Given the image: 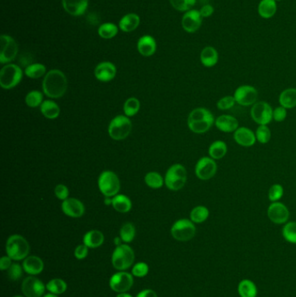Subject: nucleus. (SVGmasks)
<instances>
[{
    "label": "nucleus",
    "mask_w": 296,
    "mask_h": 297,
    "mask_svg": "<svg viewBox=\"0 0 296 297\" xmlns=\"http://www.w3.org/2000/svg\"><path fill=\"white\" fill-rule=\"evenodd\" d=\"M68 88L67 78L59 70H51L43 80V91L50 98H59L65 94Z\"/></svg>",
    "instance_id": "f257e3e1"
},
{
    "label": "nucleus",
    "mask_w": 296,
    "mask_h": 297,
    "mask_svg": "<svg viewBox=\"0 0 296 297\" xmlns=\"http://www.w3.org/2000/svg\"><path fill=\"white\" fill-rule=\"evenodd\" d=\"M215 117L208 109L200 107L193 110L188 117L189 129L196 134H203L210 130L215 123Z\"/></svg>",
    "instance_id": "f03ea898"
},
{
    "label": "nucleus",
    "mask_w": 296,
    "mask_h": 297,
    "mask_svg": "<svg viewBox=\"0 0 296 297\" xmlns=\"http://www.w3.org/2000/svg\"><path fill=\"white\" fill-rule=\"evenodd\" d=\"M7 255L14 261L24 260L30 252V245L24 237L20 235H12L6 242Z\"/></svg>",
    "instance_id": "7ed1b4c3"
},
{
    "label": "nucleus",
    "mask_w": 296,
    "mask_h": 297,
    "mask_svg": "<svg viewBox=\"0 0 296 297\" xmlns=\"http://www.w3.org/2000/svg\"><path fill=\"white\" fill-rule=\"evenodd\" d=\"M187 177L188 174L185 167L180 163H176L170 167L165 174V185L168 189L177 191L185 185Z\"/></svg>",
    "instance_id": "20e7f679"
},
{
    "label": "nucleus",
    "mask_w": 296,
    "mask_h": 297,
    "mask_svg": "<svg viewBox=\"0 0 296 297\" xmlns=\"http://www.w3.org/2000/svg\"><path fill=\"white\" fill-rule=\"evenodd\" d=\"M132 130V123L127 116L119 115L114 117L109 124L108 132L114 140H123L129 137Z\"/></svg>",
    "instance_id": "39448f33"
},
{
    "label": "nucleus",
    "mask_w": 296,
    "mask_h": 297,
    "mask_svg": "<svg viewBox=\"0 0 296 297\" xmlns=\"http://www.w3.org/2000/svg\"><path fill=\"white\" fill-rule=\"evenodd\" d=\"M99 190L105 197H114L120 190V180L117 175L113 171H105L99 176Z\"/></svg>",
    "instance_id": "423d86ee"
},
{
    "label": "nucleus",
    "mask_w": 296,
    "mask_h": 297,
    "mask_svg": "<svg viewBox=\"0 0 296 297\" xmlns=\"http://www.w3.org/2000/svg\"><path fill=\"white\" fill-rule=\"evenodd\" d=\"M22 78L21 68L14 63H8L0 72V85L5 90H11L21 82Z\"/></svg>",
    "instance_id": "0eeeda50"
},
{
    "label": "nucleus",
    "mask_w": 296,
    "mask_h": 297,
    "mask_svg": "<svg viewBox=\"0 0 296 297\" xmlns=\"http://www.w3.org/2000/svg\"><path fill=\"white\" fill-rule=\"evenodd\" d=\"M134 260V251L127 244H122L120 246H117L114 250L112 257H111L113 267L116 270H121V271L128 270L129 268L131 267Z\"/></svg>",
    "instance_id": "6e6552de"
},
{
    "label": "nucleus",
    "mask_w": 296,
    "mask_h": 297,
    "mask_svg": "<svg viewBox=\"0 0 296 297\" xmlns=\"http://www.w3.org/2000/svg\"><path fill=\"white\" fill-rule=\"evenodd\" d=\"M171 236L180 242H187L191 240L194 237L196 228L194 222L191 220L183 219L177 220L174 223L171 229Z\"/></svg>",
    "instance_id": "1a4fd4ad"
},
{
    "label": "nucleus",
    "mask_w": 296,
    "mask_h": 297,
    "mask_svg": "<svg viewBox=\"0 0 296 297\" xmlns=\"http://www.w3.org/2000/svg\"><path fill=\"white\" fill-rule=\"evenodd\" d=\"M272 106L269 103L260 101L252 105L250 115L252 119L259 125H268L273 120Z\"/></svg>",
    "instance_id": "9d476101"
},
{
    "label": "nucleus",
    "mask_w": 296,
    "mask_h": 297,
    "mask_svg": "<svg viewBox=\"0 0 296 297\" xmlns=\"http://www.w3.org/2000/svg\"><path fill=\"white\" fill-rule=\"evenodd\" d=\"M194 172L201 180H210L217 172V164L210 156H204L196 162Z\"/></svg>",
    "instance_id": "9b49d317"
},
{
    "label": "nucleus",
    "mask_w": 296,
    "mask_h": 297,
    "mask_svg": "<svg viewBox=\"0 0 296 297\" xmlns=\"http://www.w3.org/2000/svg\"><path fill=\"white\" fill-rule=\"evenodd\" d=\"M0 63H8L14 60L18 55V47L15 40L8 35H2L0 38Z\"/></svg>",
    "instance_id": "f8f14e48"
},
{
    "label": "nucleus",
    "mask_w": 296,
    "mask_h": 297,
    "mask_svg": "<svg viewBox=\"0 0 296 297\" xmlns=\"http://www.w3.org/2000/svg\"><path fill=\"white\" fill-rule=\"evenodd\" d=\"M234 97L238 105L251 106L257 101L258 91L254 86L244 84L237 88L234 93Z\"/></svg>",
    "instance_id": "ddd939ff"
},
{
    "label": "nucleus",
    "mask_w": 296,
    "mask_h": 297,
    "mask_svg": "<svg viewBox=\"0 0 296 297\" xmlns=\"http://www.w3.org/2000/svg\"><path fill=\"white\" fill-rule=\"evenodd\" d=\"M133 282L134 280L132 275L128 272L120 271L111 276L110 279V287L113 291L117 293H125L131 288Z\"/></svg>",
    "instance_id": "4468645a"
},
{
    "label": "nucleus",
    "mask_w": 296,
    "mask_h": 297,
    "mask_svg": "<svg viewBox=\"0 0 296 297\" xmlns=\"http://www.w3.org/2000/svg\"><path fill=\"white\" fill-rule=\"evenodd\" d=\"M268 216L271 222L275 224L287 223L290 213L287 206L280 202H275L268 208Z\"/></svg>",
    "instance_id": "2eb2a0df"
},
{
    "label": "nucleus",
    "mask_w": 296,
    "mask_h": 297,
    "mask_svg": "<svg viewBox=\"0 0 296 297\" xmlns=\"http://www.w3.org/2000/svg\"><path fill=\"white\" fill-rule=\"evenodd\" d=\"M21 288L25 297H41L46 287L39 278L30 276L23 281Z\"/></svg>",
    "instance_id": "dca6fc26"
},
{
    "label": "nucleus",
    "mask_w": 296,
    "mask_h": 297,
    "mask_svg": "<svg viewBox=\"0 0 296 297\" xmlns=\"http://www.w3.org/2000/svg\"><path fill=\"white\" fill-rule=\"evenodd\" d=\"M61 209L66 216L72 218H79L84 216L85 208L82 202L77 198L69 197L63 201Z\"/></svg>",
    "instance_id": "f3484780"
},
{
    "label": "nucleus",
    "mask_w": 296,
    "mask_h": 297,
    "mask_svg": "<svg viewBox=\"0 0 296 297\" xmlns=\"http://www.w3.org/2000/svg\"><path fill=\"white\" fill-rule=\"evenodd\" d=\"M203 17L198 10H189L186 12L182 19V25L184 30L188 33H194L199 30L202 25Z\"/></svg>",
    "instance_id": "a211bd4d"
},
{
    "label": "nucleus",
    "mask_w": 296,
    "mask_h": 297,
    "mask_svg": "<svg viewBox=\"0 0 296 297\" xmlns=\"http://www.w3.org/2000/svg\"><path fill=\"white\" fill-rule=\"evenodd\" d=\"M94 74L98 81L106 83L115 78L117 75V68L111 62H102L96 65Z\"/></svg>",
    "instance_id": "6ab92c4d"
},
{
    "label": "nucleus",
    "mask_w": 296,
    "mask_h": 297,
    "mask_svg": "<svg viewBox=\"0 0 296 297\" xmlns=\"http://www.w3.org/2000/svg\"><path fill=\"white\" fill-rule=\"evenodd\" d=\"M63 9L70 15L80 17L84 15L89 6V0H62Z\"/></svg>",
    "instance_id": "aec40b11"
},
{
    "label": "nucleus",
    "mask_w": 296,
    "mask_h": 297,
    "mask_svg": "<svg viewBox=\"0 0 296 297\" xmlns=\"http://www.w3.org/2000/svg\"><path fill=\"white\" fill-rule=\"evenodd\" d=\"M234 139L242 147H251L256 142L255 133L247 127H239L234 132Z\"/></svg>",
    "instance_id": "412c9836"
},
{
    "label": "nucleus",
    "mask_w": 296,
    "mask_h": 297,
    "mask_svg": "<svg viewBox=\"0 0 296 297\" xmlns=\"http://www.w3.org/2000/svg\"><path fill=\"white\" fill-rule=\"evenodd\" d=\"M215 125L219 130L225 133L235 132L239 128V122L231 115H221L215 121Z\"/></svg>",
    "instance_id": "4be33fe9"
},
{
    "label": "nucleus",
    "mask_w": 296,
    "mask_h": 297,
    "mask_svg": "<svg viewBox=\"0 0 296 297\" xmlns=\"http://www.w3.org/2000/svg\"><path fill=\"white\" fill-rule=\"evenodd\" d=\"M138 51L144 57L152 56L156 51V40L150 35L141 37L138 42Z\"/></svg>",
    "instance_id": "5701e85b"
},
{
    "label": "nucleus",
    "mask_w": 296,
    "mask_h": 297,
    "mask_svg": "<svg viewBox=\"0 0 296 297\" xmlns=\"http://www.w3.org/2000/svg\"><path fill=\"white\" fill-rule=\"evenodd\" d=\"M23 269L30 276H36L41 273L44 270V261L36 255L27 256L23 262Z\"/></svg>",
    "instance_id": "b1692460"
},
{
    "label": "nucleus",
    "mask_w": 296,
    "mask_h": 297,
    "mask_svg": "<svg viewBox=\"0 0 296 297\" xmlns=\"http://www.w3.org/2000/svg\"><path fill=\"white\" fill-rule=\"evenodd\" d=\"M140 24V17L136 13H129L123 16L119 22V28L124 32L136 30Z\"/></svg>",
    "instance_id": "393cba45"
},
{
    "label": "nucleus",
    "mask_w": 296,
    "mask_h": 297,
    "mask_svg": "<svg viewBox=\"0 0 296 297\" xmlns=\"http://www.w3.org/2000/svg\"><path fill=\"white\" fill-rule=\"evenodd\" d=\"M105 242V236L101 231L90 230L84 235V243L88 248L96 249L101 246Z\"/></svg>",
    "instance_id": "a878e982"
},
{
    "label": "nucleus",
    "mask_w": 296,
    "mask_h": 297,
    "mask_svg": "<svg viewBox=\"0 0 296 297\" xmlns=\"http://www.w3.org/2000/svg\"><path fill=\"white\" fill-rule=\"evenodd\" d=\"M200 59L205 67H213L218 62V52L212 46H207L201 52Z\"/></svg>",
    "instance_id": "bb28decb"
},
{
    "label": "nucleus",
    "mask_w": 296,
    "mask_h": 297,
    "mask_svg": "<svg viewBox=\"0 0 296 297\" xmlns=\"http://www.w3.org/2000/svg\"><path fill=\"white\" fill-rule=\"evenodd\" d=\"M112 207L120 213H127L131 210L132 203L127 195L117 194L112 197Z\"/></svg>",
    "instance_id": "cd10ccee"
},
{
    "label": "nucleus",
    "mask_w": 296,
    "mask_h": 297,
    "mask_svg": "<svg viewBox=\"0 0 296 297\" xmlns=\"http://www.w3.org/2000/svg\"><path fill=\"white\" fill-rule=\"evenodd\" d=\"M280 105L284 108L293 109L296 107V89L295 88H288L283 90L279 96Z\"/></svg>",
    "instance_id": "c85d7f7f"
},
{
    "label": "nucleus",
    "mask_w": 296,
    "mask_h": 297,
    "mask_svg": "<svg viewBox=\"0 0 296 297\" xmlns=\"http://www.w3.org/2000/svg\"><path fill=\"white\" fill-rule=\"evenodd\" d=\"M40 111L48 119H56L60 114L59 106L52 100H45L40 106Z\"/></svg>",
    "instance_id": "c756f323"
},
{
    "label": "nucleus",
    "mask_w": 296,
    "mask_h": 297,
    "mask_svg": "<svg viewBox=\"0 0 296 297\" xmlns=\"http://www.w3.org/2000/svg\"><path fill=\"white\" fill-rule=\"evenodd\" d=\"M227 152V146L226 143L221 140H216L210 144L209 148V155L214 160L223 158Z\"/></svg>",
    "instance_id": "7c9ffc66"
},
{
    "label": "nucleus",
    "mask_w": 296,
    "mask_h": 297,
    "mask_svg": "<svg viewBox=\"0 0 296 297\" xmlns=\"http://www.w3.org/2000/svg\"><path fill=\"white\" fill-rule=\"evenodd\" d=\"M277 10L275 0H261L258 6V13L264 18H272Z\"/></svg>",
    "instance_id": "2f4dec72"
},
{
    "label": "nucleus",
    "mask_w": 296,
    "mask_h": 297,
    "mask_svg": "<svg viewBox=\"0 0 296 297\" xmlns=\"http://www.w3.org/2000/svg\"><path fill=\"white\" fill-rule=\"evenodd\" d=\"M210 216V210L203 205L194 207L190 212V220L194 223H202L205 222Z\"/></svg>",
    "instance_id": "473e14b6"
},
{
    "label": "nucleus",
    "mask_w": 296,
    "mask_h": 297,
    "mask_svg": "<svg viewBox=\"0 0 296 297\" xmlns=\"http://www.w3.org/2000/svg\"><path fill=\"white\" fill-rule=\"evenodd\" d=\"M238 292L242 297H255L257 294V288L254 282L249 280H243L239 283Z\"/></svg>",
    "instance_id": "72a5a7b5"
},
{
    "label": "nucleus",
    "mask_w": 296,
    "mask_h": 297,
    "mask_svg": "<svg viewBox=\"0 0 296 297\" xmlns=\"http://www.w3.org/2000/svg\"><path fill=\"white\" fill-rule=\"evenodd\" d=\"M24 74L28 78L38 79L46 75V67L42 63H32L27 66L26 69L24 71Z\"/></svg>",
    "instance_id": "f704fd0d"
},
{
    "label": "nucleus",
    "mask_w": 296,
    "mask_h": 297,
    "mask_svg": "<svg viewBox=\"0 0 296 297\" xmlns=\"http://www.w3.org/2000/svg\"><path fill=\"white\" fill-rule=\"evenodd\" d=\"M44 101V96L39 90H31L25 96V104L30 108L40 107Z\"/></svg>",
    "instance_id": "c9c22d12"
},
{
    "label": "nucleus",
    "mask_w": 296,
    "mask_h": 297,
    "mask_svg": "<svg viewBox=\"0 0 296 297\" xmlns=\"http://www.w3.org/2000/svg\"><path fill=\"white\" fill-rule=\"evenodd\" d=\"M140 101L136 97H129L126 100L123 105V112L127 117H133L138 114L140 110Z\"/></svg>",
    "instance_id": "e433bc0d"
},
{
    "label": "nucleus",
    "mask_w": 296,
    "mask_h": 297,
    "mask_svg": "<svg viewBox=\"0 0 296 297\" xmlns=\"http://www.w3.org/2000/svg\"><path fill=\"white\" fill-rule=\"evenodd\" d=\"M144 182L148 186L152 188V189H159V188L162 187L163 183H165V180L161 175L157 172H155V171L149 172L148 174H146L144 177Z\"/></svg>",
    "instance_id": "4c0bfd02"
},
{
    "label": "nucleus",
    "mask_w": 296,
    "mask_h": 297,
    "mask_svg": "<svg viewBox=\"0 0 296 297\" xmlns=\"http://www.w3.org/2000/svg\"><path fill=\"white\" fill-rule=\"evenodd\" d=\"M118 27L112 23H105L98 28L99 36L102 39H111L117 36Z\"/></svg>",
    "instance_id": "58836bf2"
},
{
    "label": "nucleus",
    "mask_w": 296,
    "mask_h": 297,
    "mask_svg": "<svg viewBox=\"0 0 296 297\" xmlns=\"http://www.w3.org/2000/svg\"><path fill=\"white\" fill-rule=\"evenodd\" d=\"M46 288L52 294H63L67 289V284L63 280L60 279V278H55V279L51 280L46 284Z\"/></svg>",
    "instance_id": "ea45409f"
},
{
    "label": "nucleus",
    "mask_w": 296,
    "mask_h": 297,
    "mask_svg": "<svg viewBox=\"0 0 296 297\" xmlns=\"http://www.w3.org/2000/svg\"><path fill=\"white\" fill-rule=\"evenodd\" d=\"M136 237V228L131 222H126L120 229V237L123 243H130Z\"/></svg>",
    "instance_id": "a19ab883"
},
{
    "label": "nucleus",
    "mask_w": 296,
    "mask_h": 297,
    "mask_svg": "<svg viewBox=\"0 0 296 297\" xmlns=\"http://www.w3.org/2000/svg\"><path fill=\"white\" fill-rule=\"evenodd\" d=\"M282 236L288 243H296V222H287L282 228Z\"/></svg>",
    "instance_id": "79ce46f5"
},
{
    "label": "nucleus",
    "mask_w": 296,
    "mask_h": 297,
    "mask_svg": "<svg viewBox=\"0 0 296 297\" xmlns=\"http://www.w3.org/2000/svg\"><path fill=\"white\" fill-rule=\"evenodd\" d=\"M255 137L256 141L259 142L260 144H266L271 139V131L267 125H259L255 131Z\"/></svg>",
    "instance_id": "37998d69"
},
{
    "label": "nucleus",
    "mask_w": 296,
    "mask_h": 297,
    "mask_svg": "<svg viewBox=\"0 0 296 297\" xmlns=\"http://www.w3.org/2000/svg\"><path fill=\"white\" fill-rule=\"evenodd\" d=\"M171 6L179 12H188L196 3V0H170Z\"/></svg>",
    "instance_id": "c03bdc74"
},
{
    "label": "nucleus",
    "mask_w": 296,
    "mask_h": 297,
    "mask_svg": "<svg viewBox=\"0 0 296 297\" xmlns=\"http://www.w3.org/2000/svg\"><path fill=\"white\" fill-rule=\"evenodd\" d=\"M284 194V189L279 183H275L272 186L270 187L269 190V201L275 203L278 202Z\"/></svg>",
    "instance_id": "a18cd8bd"
},
{
    "label": "nucleus",
    "mask_w": 296,
    "mask_h": 297,
    "mask_svg": "<svg viewBox=\"0 0 296 297\" xmlns=\"http://www.w3.org/2000/svg\"><path fill=\"white\" fill-rule=\"evenodd\" d=\"M236 104H237V101H236L234 96H226L221 97L219 100L217 104H216V106L221 111H227V110L233 108Z\"/></svg>",
    "instance_id": "49530a36"
},
{
    "label": "nucleus",
    "mask_w": 296,
    "mask_h": 297,
    "mask_svg": "<svg viewBox=\"0 0 296 297\" xmlns=\"http://www.w3.org/2000/svg\"><path fill=\"white\" fill-rule=\"evenodd\" d=\"M149 273V266L145 262H138L135 264L132 269V275L137 277H144Z\"/></svg>",
    "instance_id": "de8ad7c7"
},
{
    "label": "nucleus",
    "mask_w": 296,
    "mask_h": 297,
    "mask_svg": "<svg viewBox=\"0 0 296 297\" xmlns=\"http://www.w3.org/2000/svg\"><path fill=\"white\" fill-rule=\"evenodd\" d=\"M24 269L19 264L12 263V266L8 270V276L10 279L12 281H18V279H20V277L23 275V271H22Z\"/></svg>",
    "instance_id": "09e8293b"
},
{
    "label": "nucleus",
    "mask_w": 296,
    "mask_h": 297,
    "mask_svg": "<svg viewBox=\"0 0 296 297\" xmlns=\"http://www.w3.org/2000/svg\"><path fill=\"white\" fill-rule=\"evenodd\" d=\"M54 192H55L56 196L59 200H62V201H64L67 198H69V189L64 184H62V183L57 184L55 189H54Z\"/></svg>",
    "instance_id": "8fccbe9b"
},
{
    "label": "nucleus",
    "mask_w": 296,
    "mask_h": 297,
    "mask_svg": "<svg viewBox=\"0 0 296 297\" xmlns=\"http://www.w3.org/2000/svg\"><path fill=\"white\" fill-rule=\"evenodd\" d=\"M287 109L282 107V106H279L274 110L273 112V120H275V122H283V121L287 118Z\"/></svg>",
    "instance_id": "3c124183"
},
{
    "label": "nucleus",
    "mask_w": 296,
    "mask_h": 297,
    "mask_svg": "<svg viewBox=\"0 0 296 297\" xmlns=\"http://www.w3.org/2000/svg\"><path fill=\"white\" fill-rule=\"evenodd\" d=\"M88 253H89V248L84 243V244L78 245L76 248L74 255H75L76 258L78 259V260H82V259H84L86 257L87 255H88Z\"/></svg>",
    "instance_id": "603ef678"
},
{
    "label": "nucleus",
    "mask_w": 296,
    "mask_h": 297,
    "mask_svg": "<svg viewBox=\"0 0 296 297\" xmlns=\"http://www.w3.org/2000/svg\"><path fill=\"white\" fill-rule=\"evenodd\" d=\"M199 12H200L201 15L203 18H209L214 13V8L210 5H206V6H203Z\"/></svg>",
    "instance_id": "864d4df0"
},
{
    "label": "nucleus",
    "mask_w": 296,
    "mask_h": 297,
    "mask_svg": "<svg viewBox=\"0 0 296 297\" xmlns=\"http://www.w3.org/2000/svg\"><path fill=\"white\" fill-rule=\"evenodd\" d=\"M12 259L8 255L3 256L2 258L0 259V269L1 270H9L10 267L12 265Z\"/></svg>",
    "instance_id": "5fc2aeb1"
},
{
    "label": "nucleus",
    "mask_w": 296,
    "mask_h": 297,
    "mask_svg": "<svg viewBox=\"0 0 296 297\" xmlns=\"http://www.w3.org/2000/svg\"><path fill=\"white\" fill-rule=\"evenodd\" d=\"M137 297H157V294L152 289H144L141 291Z\"/></svg>",
    "instance_id": "6e6d98bb"
},
{
    "label": "nucleus",
    "mask_w": 296,
    "mask_h": 297,
    "mask_svg": "<svg viewBox=\"0 0 296 297\" xmlns=\"http://www.w3.org/2000/svg\"><path fill=\"white\" fill-rule=\"evenodd\" d=\"M123 240H122V238L121 237H116L115 239H114V243H115V245L116 246H120V245H122L123 243H122Z\"/></svg>",
    "instance_id": "4d7b16f0"
},
{
    "label": "nucleus",
    "mask_w": 296,
    "mask_h": 297,
    "mask_svg": "<svg viewBox=\"0 0 296 297\" xmlns=\"http://www.w3.org/2000/svg\"><path fill=\"white\" fill-rule=\"evenodd\" d=\"M105 204L106 205H111V204H112V197H105Z\"/></svg>",
    "instance_id": "13d9d810"
},
{
    "label": "nucleus",
    "mask_w": 296,
    "mask_h": 297,
    "mask_svg": "<svg viewBox=\"0 0 296 297\" xmlns=\"http://www.w3.org/2000/svg\"><path fill=\"white\" fill-rule=\"evenodd\" d=\"M117 297H132V295H130L129 294H127L125 292V293H118Z\"/></svg>",
    "instance_id": "bf43d9fd"
},
{
    "label": "nucleus",
    "mask_w": 296,
    "mask_h": 297,
    "mask_svg": "<svg viewBox=\"0 0 296 297\" xmlns=\"http://www.w3.org/2000/svg\"><path fill=\"white\" fill-rule=\"evenodd\" d=\"M44 297H58L57 296V294H52V293H50V294H45V296Z\"/></svg>",
    "instance_id": "052dcab7"
},
{
    "label": "nucleus",
    "mask_w": 296,
    "mask_h": 297,
    "mask_svg": "<svg viewBox=\"0 0 296 297\" xmlns=\"http://www.w3.org/2000/svg\"><path fill=\"white\" fill-rule=\"evenodd\" d=\"M13 297H23V296H21V295H16V296H13Z\"/></svg>",
    "instance_id": "680f3d73"
},
{
    "label": "nucleus",
    "mask_w": 296,
    "mask_h": 297,
    "mask_svg": "<svg viewBox=\"0 0 296 297\" xmlns=\"http://www.w3.org/2000/svg\"><path fill=\"white\" fill-rule=\"evenodd\" d=\"M275 1H281V0H275Z\"/></svg>",
    "instance_id": "e2e57ef3"
}]
</instances>
